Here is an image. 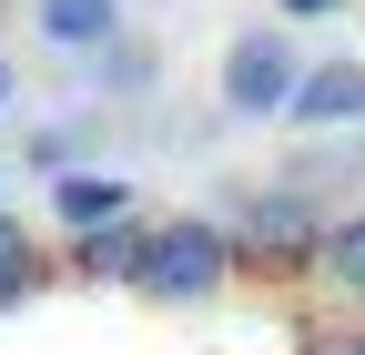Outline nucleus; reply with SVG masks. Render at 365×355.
Listing matches in <instances>:
<instances>
[{"mask_svg":"<svg viewBox=\"0 0 365 355\" xmlns=\"http://www.w3.org/2000/svg\"><path fill=\"white\" fill-rule=\"evenodd\" d=\"M294 122L335 132V122H365V61H314L304 92H294Z\"/></svg>","mask_w":365,"mask_h":355,"instance_id":"obj_7","label":"nucleus"},{"mask_svg":"<svg viewBox=\"0 0 365 355\" xmlns=\"http://www.w3.org/2000/svg\"><path fill=\"white\" fill-rule=\"evenodd\" d=\"M223 274H234V234L203 224V213H182V224H153V254H143V284L153 304H203Z\"/></svg>","mask_w":365,"mask_h":355,"instance_id":"obj_1","label":"nucleus"},{"mask_svg":"<svg viewBox=\"0 0 365 355\" xmlns=\"http://www.w3.org/2000/svg\"><path fill=\"white\" fill-rule=\"evenodd\" d=\"M234 254H254L264 274H294L304 254H325V234H314L304 193H244V213H234Z\"/></svg>","mask_w":365,"mask_h":355,"instance_id":"obj_3","label":"nucleus"},{"mask_svg":"<svg viewBox=\"0 0 365 355\" xmlns=\"http://www.w3.org/2000/svg\"><path fill=\"white\" fill-rule=\"evenodd\" d=\"M284 21H325V11H345V0H274Z\"/></svg>","mask_w":365,"mask_h":355,"instance_id":"obj_11","label":"nucleus"},{"mask_svg":"<svg viewBox=\"0 0 365 355\" xmlns=\"http://www.w3.org/2000/svg\"><path fill=\"white\" fill-rule=\"evenodd\" d=\"M31 21L51 51H112L122 41V0H31Z\"/></svg>","mask_w":365,"mask_h":355,"instance_id":"obj_5","label":"nucleus"},{"mask_svg":"<svg viewBox=\"0 0 365 355\" xmlns=\"http://www.w3.org/2000/svg\"><path fill=\"white\" fill-rule=\"evenodd\" d=\"M51 213H61L71 234H102V224H122V213H132V183H122V173L71 163V173H51Z\"/></svg>","mask_w":365,"mask_h":355,"instance_id":"obj_4","label":"nucleus"},{"mask_svg":"<svg viewBox=\"0 0 365 355\" xmlns=\"http://www.w3.org/2000/svg\"><path fill=\"white\" fill-rule=\"evenodd\" d=\"M314 264H325V274H335L345 294H365V213H355V224H335V234H325V254H314Z\"/></svg>","mask_w":365,"mask_h":355,"instance_id":"obj_8","label":"nucleus"},{"mask_svg":"<svg viewBox=\"0 0 365 355\" xmlns=\"http://www.w3.org/2000/svg\"><path fill=\"white\" fill-rule=\"evenodd\" d=\"M102 81H112V92H143V81H153V51H143V41H112V51H102Z\"/></svg>","mask_w":365,"mask_h":355,"instance_id":"obj_10","label":"nucleus"},{"mask_svg":"<svg viewBox=\"0 0 365 355\" xmlns=\"http://www.w3.org/2000/svg\"><path fill=\"white\" fill-rule=\"evenodd\" d=\"M143 254H153V224H102V234H71V274H91V284H132L143 274Z\"/></svg>","mask_w":365,"mask_h":355,"instance_id":"obj_6","label":"nucleus"},{"mask_svg":"<svg viewBox=\"0 0 365 355\" xmlns=\"http://www.w3.org/2000/svg\"><path fill=\"white\" fill-rule=\"evenodd\" d=\"M31 284H41V254H31V234L11 224V213H0V304L31 294Z\"/></svg>","mask_w":365,"mask_h":355,"instance_id":"obj_9","label":"nucleus"},{"mask_svg":"<svg viewBox=\"0 0 365 355\" xmlns=\"http://www.w3.org/2000/svg\"><path fill=\"white\" fill-rule=\"evenodd\" d=\"M304 51L274 21H254V31H234V51H223V112H244V122H264V112H294V92H304Z\"/></svg>","mask_w":365,"mask_h":355,"instance_id":"obj_2","label":"nucleus"},{"mask_svg":"<svg viewBox=\"0 0 365 355\" xmlns=\"http://www.w3.org/2000/svg\"><path fill=\"white\" fill-rule=\"evenodd\" d=\"M335 355H365V335H355V345H335Z\"/></svg>","mask_w":365,"mask_h":355,"instance_id":"obj_13","label":"nucleus"},{"mask_svg":"<svg viewBox=\"0 0 365 355\" xmlns=\"http://www.w3.org/2000/svg\"><path fill=\"white\" fill-rule=\"evenodd\" d=\"M0 112H11V61H0Z\"/></svg>","mask_w":365,"mask_h":355,"instance_id":"obj_12","label":"nucleus"}]
</instances>
